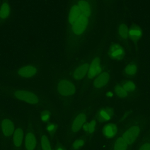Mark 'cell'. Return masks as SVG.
<instances>
[{
    "label": "cell",
    "mask_w": 150,
    "mask_h": 150,
    "mask_svg": "<svg viewBox=\"0 0 150 150\" xmlns=\"http://www.w3.org/2000/svg\"><path fill=\"white\" fill-rule=\"evenodd\" d=\"M98 0H68L65 10L63 47L67 61L88 43L99 17Z\"/></svg>",
    "instance_id": "6da1fadb"
},
{
    "label": "cell",
    "mask_w": 150,
    "mask_h": 150,
    "mask_svg": "<svg viewBox=\"0 0 150 150\" xmlns=\"http://www.w3.org/2000/svg\"><path fill=\"white\" fill-rule=\"evenodd\" d=\"M0 97L42 108L53 105L48 96L38 89L2 83H0Z\"/></svg>",
    "instance_id": "7a4b0ae2"
},
{
    "label": "cell",
    "mask_w": 150,
    "mask_h": 150,
    "mask_svg": "<svg viewBox=\"0 0 150 150\" xmlns=\"http://www.w3.org/2000/svg\"><path fill=\"white\" fill-rule=\"evenodd\" d=\"M52 91L64 109H70L77 95L79 86L71 78L58 72L53 76Z\"/></svg>",
    "instance_id": "3957f363"
},
{
    "label": "cell",
    "mask_w": 150,
    "mask_h": 150,
    "mask_svg": "<svg viewBox=\"0 0 150 150\" xmlns=\"http://www.w3.org/2000/svg\"><path fill=\"white\" fill-rule=\"evenodd\" d=\"M106 35H105L98 45L95 47L92 59L89 66L88 73L79 90L77 99L81 98L90 89L93 80L103 70L105 59Z\"/></svg>",
    "instance_id": "277c9868"
},
{
    "label": "cell",
    "mask_w": 150,
    "mask_h": 150,
    "mask_svg": "<svg viewBox=\"0 0 150 150\" xmlns=\"http://www.w3.org/2000/svg\"><path fill=\"white\" fill-rule=\"evenodd\" d=\"M42 64L37 61L30 62L14 69L6 71V77L18 81L31 82L38 79L42 73Z\"/></svg>",
    "instance_id": "5b68a950"
},
{
    "label": "cell",
    "mask_w": 150,
    "mask_h": 150,
    "mask_svg": "<svg viewBox=\"0 0 150 150\" xmlns=\"http://www.w3.org/2000/svg\"><path fill=\"white\" fill-rule=\"evenodd\" d=\"M113 79V76L109 69L108 61L106 60L105 57L103 70L93 80L91 84V91L87 98V102L105 96L106 92L110 90L109 87Z\"/></svg>",
    "instance_id": "8992f818"
},
{
    "label": "cell",
    "mask_w": 150,
    "mask_h": 150,
    "mask_svg": "<svg viewBox=\"0 0 150 150\" xmlns=\"http://www.w3.org/2000/svg\"><path fill=\"white\" fill-rule=\"evenodd\" d=\"M20 121L19 119L0 108V143L2 150H9L11 137Z\"/></svg>",
    "instance_id": "52a82bcc"
},
{
    "label": "cell",
    "mask_w": 150,
    "mask_h": 150,
    "mask_svg": "<svg viewBox=\"0 0 150 150\" xmlns=\"http://www.w3.org/2000/svg\"><path fill=\"white\" fill-rule=\"evenodd\" d=\"M94 50L78 59L68 69L62 71L66 76L71 78L80 87L88 73L90 62L92 59Z\"/></svg>",
    "instance_id": "ba28073f"
},
{
    "label": "cell",
    "mask_w": 150,
    "mask_h": 150,
    "mask_svg": "<svg viewBox=\"0 0 150 150\" xmlns=\"http://www.w3.org/2000/svg\"><path fill=\"white\" fill-rule=\"evenodd\" d=\"M94 104H91L77 110L71 121V129L74 134L79 132L87 121L88 115L95 108Z\"/></svg>",
    "instance_id": "9c48e42d"
},
{
    "label": "cell",
    "mask_w": 150,
    "mask_h": 150,
    "mask_svg": "<svg viewBox=\"0 0 150 150\" xmlns=\"http://www.w3.org/2000/svg\"><path fill=\"white\" fill-rule=\"evenodd\" d=\"M16 15L10 0H0V27L13 22Z\"/></svg>",
    "instance_id": "30bf717a"
},
{
    "label": "cell",
    "mask_w": 150,
    "mask_h": 150,
    "mask_svg": "<svg viewBox=\"0 0 150 150\" xmlns=\"http://www.w3.org/2000/svg\"><path fill=\"white\" fill-rule=\"evenodd\" d=\"M25 126L20 121L12 135L9 150H23L25 134Z\"/></svg>",
    "instance_id": "8fae6325"
},
{
    "label": "cell",
    "mask_w": 150,
    "mask_h": 150,
    "mask_svg": "<svg viewBox=\"0 0 150 150\" xmlns=\"http://www.w3.org/2000/svg\"><path fill=\"white\" fill-rule=\"evenodd\" d=\"M108 58L115 61L122 60L126 56L124 47L118 42H113L108 46L106 51Z\"/></svg>",
    "instance_id": "7c38bea8"
},
{
    "label": "cell",
    "mask_w": 150,
    "mask_h": 150,
    "mask_svg": "<svg viewBox=\"0 0 150 150\" xmlns=\"http://www.w3.org/2000/svg\"><path fill=\"white\" fill-rule=\"evenodd\" d=\"M95 115L98 122L100 123L108 122L113 117L114 110L110 105H103L97 108Z\"/></svg>",
    "instance_id": "4fadbf2b"
},
{
    "label": "cell",
    "mask_w": 150,
    "mask_h": 150,
    "mask_svg": "<svg viewBox=\"0 0 150 150\" xmlns=\"http://www.w3.org/2000/svg\"><path fill=\"white\" fill-rule=\"evenodd\" d=\"M141 129L139 126H131L122 135V137L129 145H132L137 140L141 133Z\"/></svg>",
    "instance_id": "5bb4252c"
},
{
    "label": "cell",
    "mask_w": 150,
    "mask_h": 150,
    "mask_svg": "<svg viewBox=\"0 0 150 150\" xmlns=\"http://www.w3.org/2000/svg\"><path fill=\"white\" fill-rule=\"evenodd\" d=\"M37 138L34 132L30 128L25 129L23 150H36Z\"/></svg>",
    "instance_id": "9a60e30c"
},
{
    "label": "cell",
    "mask_w": 150,
    "mask_h": 150,
    "mask_svg": "<svg viewBox=\"0 0 150 150\" xmlns=\"http://www.w3.org/2000/svg\"><path fill=\"white\" fill-rule=\"evenodd\" d=\"M118 133V126L113 122L107 123L102 128V134L106 139H113L117 135Z\"/></svg>",
    "instance_id": "2e32d148"
},
{
    "label": "cell",
    "mask_w": 150,
    "mask_h": 150,
    "mask_svg": "<svg viewBox=\"0 0 150 150\" xmlns=\"http://www.w3.org/2000/svg\"><path fill=\"white\" fill-rule=\"evenodd\" d=\"M143 35V32L139 25L133 24L129 30V39L134 42L140 40Z\"/></svg>",
    "instance_id": "e0dca14e"
},
{
    "label": "cell",
    "mask_w": 150,
    "mask_h": 150,
    "mask_svg": "<svg viewBox=\"0 0 150 150\" xmlns=\"http://www.w3.org/2000/svg\"><path fill=\"white\" fill-rule=\"evenodd\" d=\"M129 28L127 25L124 22H121L118 24L116 29L117 38L121 41H126L129 39Z\"/></svg>",
    "instance_id": "ac0fdd59"
},
{
    "label": "cell",
    "mask_w": 150,
    "mask_h": 150,
    "mask_svg": "<svg viewBox=\"0 0 150 150\" xmlns=\"http://www.w3.org/2000/svg\"><path fill=\"white\" fill-rule=\"evenodd\" d=\"M112 91L113 92L114 96L121 99L127 98L129 95V93L123 88L120 83L113 85Z\"/></svg>",
    "instance_id": "d6986e66"
},
{
    "label": "cell",
    "mask_w": 150,
    "mask_h": 150,
    "mask_svg": "<svg viewBox=\"0 0 150 150\" xmlns=\"http://www.w3.org/2000/svg\"><path fill=\"white\" fill-rule=\"evenodd\" d=\"M96 119H91L90 120L86 121L84 124L82 129L85 133L87 134H93L95 130L98 123Z\"/></svg>",
    "instance_id": "ffe728a7"
},
{
    "label": "cell",
    "mask_w": 150,
    "mask_h": 150,
    "mask_svg": "<svg viewBox=\"0 0 150 150\" xmlns=\"http://www.w3.org/2000/svg\"><path fill=\"white\" fill-rule=\"evenodd\" d=\"M138 71V66L136 63L131 62L128 63L123 70L124 74L129 77L133 76L136 74Z\"/></svg>",
    "instance_id": "44dd1931"
},
{
    "label": "cell",
    "mask_w": 150,
    "mask_h": 150,
    "mask_svg": "<svg viewBox=\"0 0 150 150\" xmlns=\"http://www.w3.org/2000/svg\"><path fill=\"white\" fill-rule=\"evenodd\" d=\"M129 145L122 136L118 137L113 146V150H127Z\"/></svg>",
    "instance_id": "7402d4cb"
},
{
    "label": "cell",
    "mask_w": 150,
    "mask_h": 150,
    "mask_svg": "<svg viewBox=\"0 0 150 150\" xmlns=\"http://www.w3.org/2000/svg\"><path fill=\"white\" fill-rule=\"evenodd\" d=\"M121 85L129 93H133L137 89L135 83L131 80H124L120 83Z\"/></svg>",
    "instance_id": "603a6c76"
},
{
    "label": "cell",
    "mask_w": 150,
    "mask_h": 150,
    "mask_svg": "<svg viewBox=\"0 0 150 150\" xmlns=\"http://www.w3.org/2000/svg\"><path fill=\"white\" fill-rule=\"evenodd\" d=\"M52 113L49 109L47 108H43L40 110L39 114V119L40 121L43 123H46L51 120Z\"/></svg>",
    "instance_id": "cb8c5ba5"
},
{
    "label": "cell",
    "mask_w": 150,
    "mask_h": 150,
    "mask_svg": "<svg viewBox=\"0 0 150 150\" xmlns=\"http://www.w3.org/2000/svg\"><path fill=\"white\" fill-rule=\"evenodd\" d=\"M40 146L42 150H52V145L48 137L43 134L40 138Z\"/></svg>",
    "instance_id": "d4e9b609"
},
{
    "label": "cell",
    "mask_w": 150,
    "mask_h": 150,
    "mask_svg": "<svg viewBox=\"0 0 150 150\" xmlns=\"http://www.w3.org/2000/svg\"><path fill=\"white\" fill-rule=\"evenodd\" d=\"M85 144V142L81 138L76 139L72 144V149L74 150H79L82 149Z\"/></svg>",
    "instance_id": "484cf974"
},
{
    "label": "cell",
    "mask_w": 150,
    "mask_h": 150,
    "mask_svg": "<svg viewBox=\"0 0 150 150\" xmlns=\"http://www.w3.org/2000/svg\"><path fill=\"white\" fill-rule=\"evenodd\" d=\"M57 129V126L54 123H49L46 127V130L48 134H53L56 132Z\"/></svg>",
    "instance_id": "4316f807"
},
{
    "label": "cell",
    "mask_w": 150,
    "mask_h": 150,
    "mask_svg": "<svg viewBox=\"0 0 150 150\" xmlns=\"http://www.w3.org/2000/svg\"><path fill=\"white\" fill-rule=\"evenodd\" d=\"M104 5L108 8L110 9L112 8L114 0H101Z\"/></svg>",
    "instance_id": "83f0119b"
},
{
    "label": "cell",
    "mask_w": 150,
    "mask_h": 150,
    "mask_svg": "<svg viewBox=\"0 0 150 150\" xmlns=\"http://www.w3.org/2000/svg\"><path fill=\"white\" fill-rule=\"evenodd\" d=\"M138 150H150V143H145L142 144Z\"/></svg>",
    "instance_id": "f1b7e54d"
},
{
    "label": "cell",
    "mask_w": 150,
    "mask_h": 150,
    "mask_svg": "<svg viewBox=\"0 0 150 150\" xmlns=\"http://www.w3.org/2000/svg\"><path fill=\"white\" fill-rule=\"evenodd\" d=\"M105 96L107 98H111L114 97V93L112 90H108V91L106 92L105 93Z\"/></svg>",
    "instance_id": "f546056e"
},
{
    "label": "cell",
    "mask_w": 150,
    "mask_h": 150,
    "mask_svg": "<svg viewBox=\"0 0 150 150\" xmlns=\"http://www.w3.org/2000/svg\"><path fill=\"white\" fill-rule=\"evenodd\" d=\"M55 150H67L64 147H62V146H59L57 147Z\"/></svg>",
    "instance_id": "4dcf8cb0"
}]
</instances>
